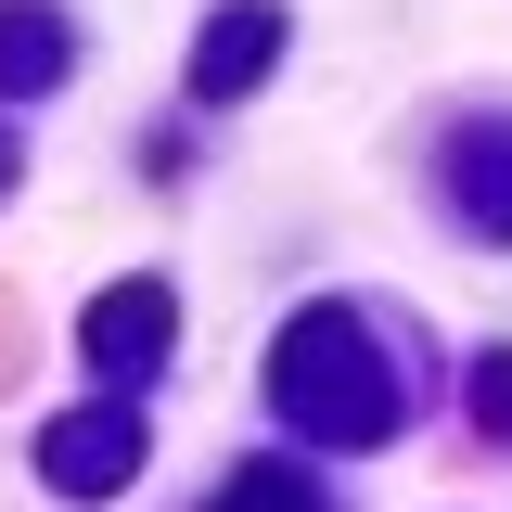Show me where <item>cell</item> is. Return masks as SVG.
I'll use <instances>...</instances> for the list:
<instances>
[{"instance_id":"obj_1","label":"cell","mask_w":512,"mask_h":512,"mask_svg":"<svg viewBox=\"0 0 512 512\" xmlns=\"http://www.w3.org/2000/svg\"><path fill=\"white\" fill-rule=\"evenodd\" d=\"M269 397H282V423H295V436H320V448H372V436H397V359H384L346 308H308L295 333H282Z\"/></svg>"},{"instance_id":"obj_2","label":"cell","mask_w":512,"mask_h":512,"mask_svg":"<svg viewBox=\"0 0 512 512\" xmlns=\"http://www.w3.org/2000/svg\"><path fill=\"white\" fill-rule=\"evenodd\" d=\"M39 474H52L64 500L128 487V474H141V410H116V397H103V410H64L52 436H39Z\"/></svg>"},{"instance_id":"obj_3","label":"cell","mask_w":512,"mask_h":512,"mask_svg":"<svg viewBox=\"0 0 512 512\" xmlns=\"http://www.w3.org/2000/svg\"><path fill=\"white\" fill-rule=\"evenodd\" d=\"M167 282H116V295H90V320H77V346H90V372H116V384H141L154 359H167Z\"/></svg>"},{"instance_id":"obj_4","label":"cell","mask_w":512,"mask_h":512,"mask_svg":"<svg viewBox=\"0 0 512 512\" xmlns=\"http://www.w3.org/2000/svg\"><path fill=\"white\" fill-rule=\"evenodd\" d=\"M269 52H282V13H269V0H231V13L205 26V52H192V90H205V103H244L256 77H269Z\"/></svg>"},{"instance_id":"obj_5","label":"cell","mask_w":512,"mask_h":512,"mask_svg":"<svg viewBox=\"0 0 512 512\" xmlns=\"http://www.w3.org/2000/svg\"><path fill=\"white\" fill-rule=\"evenodd\" d=\"M64 52H77V39H64L52 0H13V13H0V90H52Z\"/></svg>"},{"instance_id":"obj_6","label":"cell","mask_w":512,"mask_h":512,"mask_svg":"<svg viewBox=\"0 0 512 512\" xmlns=\"http://www.w3.org/2000/svg\"><path fill=\"white\" fill-rule=\"evenodd\" d=\"M461 218L512 231V128H461Z\"/></svg>"},{"instance_id":"obj_7","label":"cell","mask_w":512,"mask_h":512,"mask_svg":"<svg viewBox=\"0 0 512 512\" xmlns=\"http://www.w3.org/2000/svg\"><path fill=\"white\" fill-rule=\"evenodd\" d=\"M205 512H320V500H308V474H295V461H256L244 487H218Z\"/></svg>"},{"instance_id":"obj_8","label":"cell","mask_w":512,"mask_h":512,"mask_svg":"<svg viewBox=\"0 0 512 512\" xmlns=\"http://www.w3.org/2000/svg\"><path fill=\"white\" fill-rule=\"evenodd\" d=\"M474 423H487V436H512V359H487V372H474Z\"/></svg>"},{"instance_id":"obj_9","label":"cell","mask_w":512,"mask_h":512,"mask_svg":"<svg viewBox=\"0 0 512 512\" xmlns=\"http://www.w3.org/2000/svg\"><path fill=\"white\" fill-rule=\"evenodd\" d=\"M0 192H13V141H0Z\"/></svg>"}]
</instances>
